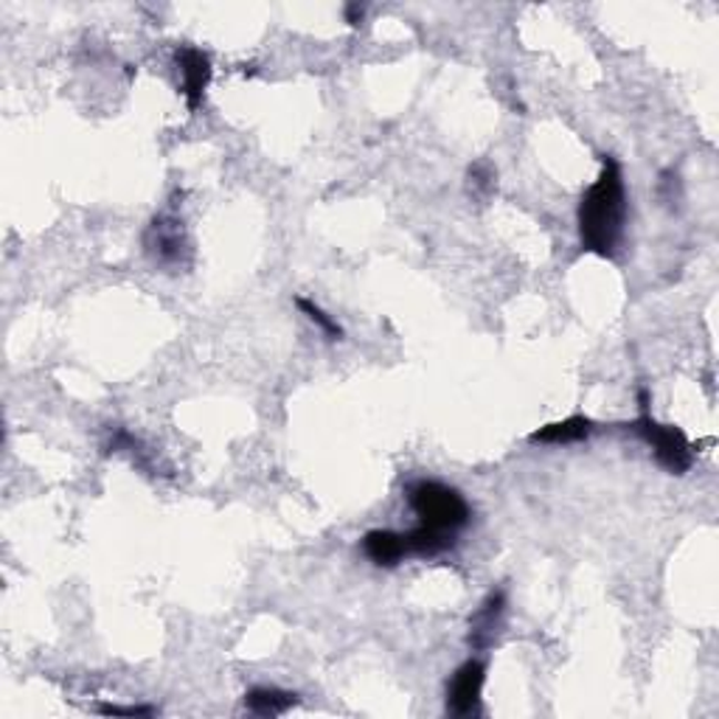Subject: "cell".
Returning a JSON list of instances; mask_svg holds the SVG:
<instances>
[{
  "mask_svg": "<svg viewBox=\"0 0 719 719\" xmlns=\"http://www.w3.org/2000/svg\"><path fill=\"white\" fill-rule=\"evenodd\" d=\"M492 188H495V172H492V166L486 161L470 166V192H475L477 197H486Z\"/></svg>",
  "mask_w": 719,
  "mask_h": 719,
  "instance_id": "7c38bea8",
  "label": "cell"
},
{
  "mask_svg": "<svg viewBox=\"0 0 719 719\" xmlns=\"http://www.w3.org/2000/svg\"><path fill=\"white\" fill-rule=\"evenodd\" d=\"M405 495L422 528L459 537L461 528L470 526L472 509L455 486L433 481V477H417L408 484Z\"/></svg>",
  "mask_w": 719,
  "mask_h": 719,
  "instance_id": "7a4b0ae2",
  "label": "cell"
},
{
  "mask_svg": "<svg viewBox=\"0 0 719 719\" xmlns=\"http://www.w3.org/2000/svg\"><path fill=\"white\" fill-rule=\"evenodd\" d=\"M360 20H363V7H357V3H349V7H346V23L360 25Z\"/></svg>",
  "mask_w": 719,
  "mask_h": 719,
  "instance_id": "5bb4252c",
  "label": "cell"
},
{
  "mask_svg": "<svg viewBox=\"0 0 719 719\" xmlns=\"http://www.w3.org/2000/svg\"><path fill=\"white\" fill-rule=\"evenodd\" d=\"M177 71H181V91L186 99L188 110H197L206 96V88L212 82V60L206 51L194 49V45H181L175 51Z\"/></svg>",
  "mask_w": 719,
  "mask_h": 719,
  "instance_id": "8992f818",
  "label": "cell"
},
{
  "mask_svg": "<svg viewBox=\"0 0 719 719\" xmlns=\"http://www.w3.org/2000/svg\"><path fill=\"white\" fill-rule=\"evenodd\" d=\"M296 307L301 309L304 315H307L309 321L315 323V327L321 329L323 335H327L329 340H343V327H340L338 321H335L332 315L329 312H323L321 307H318V304L315 301H309V298H296Z\"/></svg>",
  "mask_w": 719,
  "mask_h": 719,
  "instance_id": "8fae6325",
  "label": "cell"
},
{
  "mask_svg": "<svg viewBox=\"0 0 719 719\" xmlns=\"http://www.w3.org/2000/svg\"><path fill=\"white\" fill-rule=\"evenodd\" d=\"M635 433L653 448L655 461L664 466L669 475H686L695 466V448L686 439V433L675 424H660L649 411H641L638 422L633 424Z\"/></svg>",
  "mask_w": 719,
  "mask_h": 719,
  "instance_id": "3957f363",
  "label": "cell"
},
{
  "mask_svg": "<svg viewBox=\"0 0 719 719\" xmlns=\"http://www.w3.org/2000/svg\"><path fill=\"white\" fill-rule=\"evenodd\" d=\"M102 717H155L157 708L152 706H99Z\"/></svg>",
  "mask_w": 719,
  "mask_h": 719,
  "instance_id": "4fadbf2b",
  "label": "cell"
},
{
  "mask_svg": "<svg viewBox=\"0 0 719 719\" xmlns=\"http://www.w3.org/2000/svg\"><path fill=\"white\" fill-rule=\"evenodd\" d=\"M144 250L161 267H170V270L186 267L192 245H188L183 219L172 217V214H157L144 230Z\"/></svg>",
  "mask_w": 719,
  "mask_h": 719,
  "instance_id": "277c9868",
  "label": "cell"
},
{
  "mask_svg": "<svg viewBox=\"0 0 719 719\" xmlns=\"http://www.w3.org/2000/svg\"><path fill=\"white\" fill-rule=\"evenodd\" d=\"M593 430H596L593 419L568 417V419H563V422H551V424H545V428L534 430V433L528 435V442L554 444V448H559V444H579V442H587V439H590Z\"/></svg>",
  "mask_w": 719,
  "mask_h": 719,
  "instance_id": "9c48e42d",
  "label": "cell"
},
{
  "mask_svg": "<svg viewBox=\"0 0 719 719\" xmlns=\"http://www.w3.org/2000/svg\"><path fill=\"white\" fill-rule=\"evenodd\" d=\"M486 684V666L481 660L470 658L453 671V680L448 684V711L453 717H475L481 713V695Z\"/></svg>",
  "mask_w": 719,
  "mask_h": 719,
  "instance_id": "5b68a950",
  "label": "cell"
},
{
  "mask_svg": "<svg viewBox=\"0 0 719 719\" xmlns=\"http://www.w3.org/2000/svg\"><path fill=\"white\" fill-rule=\"evenodd\" d=\"M363 554L369 556V563L377 568H397L399 563H405L411 551H408V537L402 532H391V528H374L363 537Z\"/></svg>",
  "mask_w": 719,
  "mask_h": 719,
  "instance_id": "ba28073f",
  "label": "cell"
},
{
  "mask_svg": "<svg viewBox=\"0 0 719 719\" xmlns=\"http://www.w3.org/2000/svg\"><path fill=\"white\" fill-rule=\"evenodd\" d=\"M503 616H506V590H492L490 596L481 602L475 613L470 618V635H466V641L475 653H484L495 644L497 633H501Z\"/></svg>",
  "mask_w": 719,
  "mask_h": 719,
  "instance_id": "52a82bcc",
  "label": "cell"
},
{
  "mask_svg": "<svg viewBox=\"0 0 719 719\" xmlns=\"http://www.w3.org/2000/svg\"><path fill=\"white\" fill-rule=\"evenodd\" d=\"M576 223L582 248L602 259H616L627 225V188L622 166L613 155H602V175L582 194Z\"/></svg>",
  "mask_w": 719,
  "mask_h": 719,
  "instance_id": "6da1fadb",
  "label": "cell"
},
{
  "mask_svg": "<svg viewBox=\"0 0 719 719\" xmlns=\"http://www.w3.org/2000/svg\"><path fill=\"white\" fill-rule=\"evenodd\" d=\"M298 706V695L285 689H276V686H256L245 695V708L259 717H281L290 708Z\"/></svg>",
  "mask_w": 719,
  "mask_h": 719,
  "instance_id": "30bf717a",
  "label": "cell"
}]
</instances>
